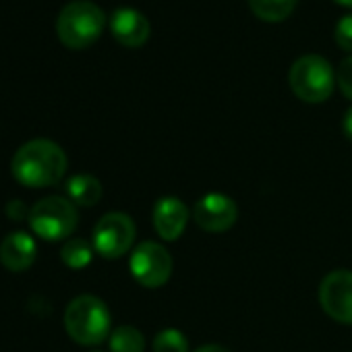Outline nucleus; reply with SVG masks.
I'll use <instances>...</instances> for the list:
<instances>
[{
	"instance_id": "1",
	"label": "nucleus",
	"mask_w": 352,
	"mask_h": 352,
	"mask_svg": "<svg viewBox=\"0 0 352 352\" xmlns=\"http://www.w3.org/2000/svg\"><path fill=\"white\" fill-rule=\"evenodd\" d=\"M13 176L30 189L54 187L67 172V155L50 139H34L21 145L11 162Z\"/></svg>"
},
{
	"instance_id": "2",
	"label": "nucleus",
	"mask_w": 352,
	"mask_h": 352,
	"mask_svg": "<svg viewBox=\"0 0 352 352\" xmlns=\"http://www.w3.org/2000/svg\"><path fill=\"white\" fill-rule=\"evenodd\" d=\"M104 28L106 15L91 0H73L56 19L58 40L73 50L89 48L94 42H98Z\"/></svg>"
},
{
	"instance_id": "3",
	"label": "nucleus",
	"mask_w": 352,
	"mask_h": 352,
	"mask_svg": "<svg viewBox=\"0 0 352 352\" xmlns=\"http://www.w3.org/2000/svg\"><path fill=\"white\" fill-rule=\"evenodd\" d=\"M65 327L75 342L96 346L110 333V311L102 298L81 294L69 302L65 311Z\"/></svg>"
},
{
	"instance_id": "4",
	"label": "nucleus",
	"mask_w": 352,
	"mask_h": 352,
	"mask_svg": "<svg viewBox=\"0 0 352 352\" xmlns=\"http://www.w3.org/2000/svg\"><path fill=\"white\" fill-rule=\"evenodd\" d=\"M288 81L298 100L307 104H321L333 91L336 73L325 56L302 54L292 63Z\"/></svg>"
},
{
	"instance_id": "5",
	"label": "nucleus",
	"mask_w": 352,
	"mask_h": 352,
	"mask_svg": "<svg viewBox=\"0 0 352 352\" xmlns=\"http://www.w3.org/2000/svg\"><path fill=\"white\" fill-rule=\"evenodd\" d=\"M30 226L44 241L69 239L77 228V210L69 199L46 197L30 210Z\"/></svg>"
},
{
	"instance_id": "6",
	"label": "nucleus",
	"mask_w": 352,
	"mask_h": 352,
	"mask_svg": "<svg viewBox=\"0 0 352 352\" xmlns=\"http://www.w3.org/2000/svg\"><path fill=\"white\" fill-rule=\"evenodd\" d=\"M133 278L145 288H160L172 276V257L170 253L151 241L137 245L129 261Z\"/></svg>"
},
{
	"instance_id": "7",
	"label": "nucleus",
	"mask_w": 352,
	"mask_h": 352,
	"mask_svg": "<svg viewBox=\"0 0 352 352\" xmlns=\"http://www.w3.org/2000/svg\"><path fill=\"white\" fill-rule=\"evenodd\" d=\"M135 234V222L126 214H106L94 228V249L106 259H118L131 251Z\"/></svg>"
},
{
	"instance_id": "8",
	"label": "nucleus",
	"mask_w": 352,
	"mask_h": 352,
	"mask_svg": "<svg viewBox=\"0 0 352 352\" xmlns=\"http://www.w3.org/2000/svg\"><path fill=\"white\" fill-rule=\"evenodd\" d=\"M319 302L333 321L352 325V272H329L319 284Z\"/></svg>"
},
{
	"instance_id": "9",
	"label": "nucleus",
	"mask_w": 352,
	"mask_h": 352,
	"mask_svg": "<svg viewBox=\"0 0 352 352\" xmlns=\"http://www.w3.org/2000/svg\"><path fill=\"white\" fill-rule=\"evenodd\" d=\"M195 224L206 232H226L234 226L239 218L236 204L224 193H208L201 197L193 210Z\"/></svg>"
},
{
	"instance_id": "10",
	"label": "nucleus",
	"mask_w": 352,
	"mask_h": 352,
	"mask_svg": "<svg viewBox=\"0 0 352 352\" xmlns=\"http://www.w3.org/2000/svg\"><path fill=\"white\" fill-rule=\"evenodd\" d=\"M153 228L162 241H179L189 222V210L179 197H162L155 201L151 212Z\"/></svg>"
},
{
	"instance_id": "11",
	"label": "nucleus",
	"mask_w": 352,
	"mask_h": 352,
	"mask_svg": "<svg viewBox=\"0 0 352 352\" xmlns=\"http://www.w3.org/2000/svg\"><path fill=\"white\" fill-rule=\"evenodd\" d=\"M110 30L112 36L129 48H139L143 46L149 36H151V25L147 21V17L131 7H118L114 9L112 17H110Z\"/></svg>"
},
{
	"instance_id": "12",
	"label": "nucleus",
	"mask_w": 352,
	"mask_h": 352,
	"mask_svg": "<svg viewBox=\"0 0 352 352\" xmlns=\"http://www.w3.org/2000/svg\"><path fill=\"white\" fill-rule=\"evenodd\" d=\"M38 247L28 232H13L0 245V261L11 272H25L34 265Z\"/></svg>"
},
{
	"instance_id": "13",
	"label": "nucleus",
	"mask_w": 352,
	"mask_h": 352,
	"mask_svg": "<svg viewBox=\"0 0 352 352\" xmlns=\"http://www.w3.org/2000/svg\"><path fill=\"white\" fill-rule=\"evenodd\" d=\"M102 183L91 174H77L67 183V195L73 206L77 204L83 208H91L102 199Z\"/></svg>"
},
{
	"instance_id": "14",
	"label": "nucleus",
	"mask_w": 352,
	"mask_h": 352,
	"mask_svg": "<svg viewBox=\"0 0 352 352\" xmlns=\"http://www.w3.org/2000/svg\"><path fill=\"white\" fill-rule=\"evenodd\" d=\"M94 251L96 249L85 239H71L60 249V259L71 270H83V267H87L91 263Z\"/></svg>"
},
{
	"instance_id": "15",
	"label": "nucleus",
	"mask_w": 352,
	"mask_h": 352,
	"mask_svg": "<svg viewBox=\"0 0 352 352\" xmlns=\"http://www.w3.org/2000/svg\"><path fill=\"white\" fill-rule=\"evenodd\" d=\"M110 350L112 352H143L145 338L133 325H120L110 333Z\"/></svg>"
},
{
	"instance_id": "16",
	"label": "nucleus",
	"mask_w": 352,
	"mask_h": 352,
	"mask_svg": "<svg viewBox=\"0 0 352 352\" xmlns=\"http://www.w3.org/2000/svg\"><path fill=\"white\" fill-rule=\"evenodd\" d=\"M296 3L298 0H249V7L265 21H282L294 11Z\"/></svg>"
},
{
	"instance_id": "17",
	"label": "nucleus",
	"mask_w": 352,
	"mask_h": 352,
	"mask_svg": "<svg viewBox=\"0 0 352 352\" xmlns=\"http://www.w3.org/2000/svg\"><path fill=\"white\" fill-rule=\"evenodd\" d=\"M153 352H189V342L181 329H162L153 338Z\"/></svg>"
},
{
	"instance_id": "18",
	"label": "nucleus",
	"mask_w": 352,
	"mask_h": 352,
	"mask_svg": "<svg viewBox=\"0 0 352 352\" xmlns=\"http://www.w3.org/2000/svg\"><path fill=\"white\" fill-rule=\"evenodd\" d=\"M333 40L342 50L352 52V13H346L344 17H340L333 30Z\"/></svg>"
},
{
	"instance_id": "19",
	"label": "nucleus",
	"mask_w": 352,
	"mask_h": 352,
	"mask_svg": "<svg viewBox=\"0 0 352 352\" xmlns=\"http://www.w3.org/2000/svg\"><path fill=\"white\" fill-rule=\"evenodd\" d=\"M336 83H338V87L342 89V94H344L348 100H352V54L346 56V58L338 65Z\"/></svg>"
},
{
	"instance_id": "20",
	"label": "nucleus",
	"mask_w": 352,
	"mask_h": 352,
	"mask_svg": "<svg viewBox=\"0 0 352 352\" xmlns=\"http://www.w3.org/2000/svg\"><path fill=\"white\" fill-rule=\"evenodd\" d=\"M9 216H11V218H15V220H23L25 216L30 218V212L23 208V204H21V201H13V204L9 206Z\"/></svg>"
},
{
	"instance_id": "21",
	"label": "nucleus",
	"mask_w": 352,
	"mask_h": 352,
	"mask_svg": "<svg viewBox=\"0 0 352 352\" xmlns=\"http://www.w3.org/2000/svg\"><path fill=\"white\" fill-rule=\"evenodd\" d=\"M342 129H344V135L352 141V106H350V108L346 110V114H344Z\"/></svg>"
},
{
	"instance_id": "22",
	"label": "nucleus",
	"mask_w": 352,
	"mask_h": 352,
	"mask_svg": "<svg viewBox=\"0 0 352 352\" xmlns=\"http://www.w3.org/2000/svg\"><path fill=\"white\" fill-rule=\"evenodd\" d=\"M193 352H230V350L224 348V346H220V344H206V346H199Z\"/></svg>"
},
{
	"instance_id": "23",
	"label": "nucleus",
	"mask_w": 352,
	"mask_h": 352,
	"mask_svg": "<svg viewBox=\"0 0 352 352\" xmlns=\"http://www.w3.org/2000/svg\"><path fill=\"white\" fill-rule=\"evenodd\" d=\"M338 5H342V7H352V0H336Z\"/></svg>"
}]
</instances>
